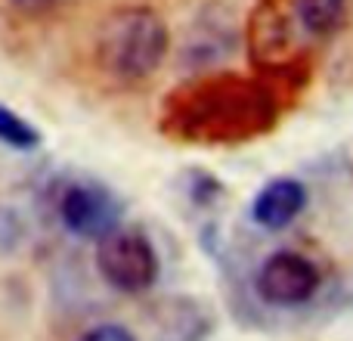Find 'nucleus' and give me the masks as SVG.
<instances>
[{
    "instance_id": "f257e3e1",
    "label": "nucleus",
    "mask_w": 353,
    "mask_h": 341,
    "mask_svg": "<svg viewBox=\"0 0 353 341\" xmlns=\"http://www.w3.org/2000/svg\"><path fill=\"white\" fill-rule=\"evenodd\" d=\"M279 81L261 75H201L161 106V134L189 146H239L267 137L282 118Z\"/></svg>"
},
{
    "instance_id": "f03ea898",
    "label": "nucleus",
    "mask_w": 353,
    "mask_h": 341,
    "mask_svg": "<svg viewBox=\"0 0 353 341\" xmlns=\"http://www.w3.org/2000/svg\"><path fill=\"white\" fill-rule=\"evenodd\" d=\"M97 66L121 84H140L161 68L171 50L165 19L149 6H124L103 19L97 31Z\"/></svg>"
},
{
    "instance_id": "7ed1b4c3",
    "label": "nucleus",
    "mask_w": 353,
    "mask_h": 341,
    "mask_svg": "<svg viewBox=\"0 0 353 341\" xmlns=\"http://www.w3.org/2000/svg\"><path fill=\"white\" fill-rule=\"evenodd\" d=\"M97 270L118 292L143 295L159 282L161 261L146 233L118 224L103 239H97Z\"/></svg>"
},
{
    "instance_id": "20e7f679",
    "label": "nucleus",
    "mask_w": 353,
    "mask_h": 341,
    "mask_svg": "<svg viewBox=\"0 0 353 341\" xmlns=\"http://www.w3.org/2000/svg\"><path fill=\"white\" fill-rule=\"evenodd\" d=\"M59 220L78 239H103L124 217V208L109 186L97 180H74L59 193L56 202Z\"/></svg>"
},
{
    "instance_id": "39448f33",
    "label": "nucleus",
    "mask_w": 353,
    "mask_h": 341,
    "mask_svg": "<svg viewBox=\"0 0 353 341\" xmlns=\"http://www.w3.org/2000/svg\"><path fill=\"white\" fill-rule=\"evenodd\" d=\"M323 286L319 267L301 251H273L257 270V298L270 307H301Z\"/></svg>"
},
{
    "instance_id": "423d86ee",
    "label": "nucleus",
    "mask_w": 353,
    "mask_h": 341,
    "mask_svg": "<svg viewBox=\"0 0 353 341\" xmlns=\"http://www.w3.org/2000/svg\"><path fill=\"white\" fill-rule=\"evenodd\" d=\"M232 50H236V28H232L230 16L223 10H205L189 28L180 62L192 72H201V68L223 62Z\"/></svg>"
},
{
    "instance_id": "0eeeda50",
    "label": "nucleus",
    "mask_w": 353,
    "mask_h": 341,
    "mask_svg": "<svg viewBox=\"0 0 353 341\" xmlns=\"http://www.w3.org/2000/svg\"><path fill=\"white\" fill-rule=\"evenodd\" d=\"M307 208V186L298 177H273L251 199V220L263 230H285Z\"/></svg>"
},
{
    "instance_id": "6e6552de",
    "label": "nucleus",
    "mask_w": 353,
    "mask_h": 341,
    "mask_svg": "<svg viewBox=\"0 0 353 341\" xmlns=\"http://www.w3.org/2000/svg\"><path fill=\"white\" fill-rule=\"evenodd\" d=\"M288 16L301 41H329L347 22L350 0H288Z\"/></svg>"
},
{
    "instance_id": "1a4fd4ad",
    "label": "nucleus",
    "mask_w": 353,
    "mask_h": 341,
    "mask_svg": "<svg viewBox=\"0 0 353 341\" xmlns=\"http://www.w3.org/2000/svg\"><path fill=\"white\" fill-rule=\"evenodd\" d=\"M0 143L28 153V149L41 146V130L31 121H25L19 112H12L6 103H0Z\"/></svg>"
},
{
    "instance_id": "9d476101",
    "label": "nucleus",
    "mask_w": 353,
    "mask_h": 341,
    "mask_svg": "<svg viewBox=\"0 0 353 341\" xmlns=\"http://www.w3.org/2000/svg\"><path fill=\"white\" fill-rule=\"evenodd\" d=\"M81 341H137V335L130 329H124V326H115V323H103L97 326V329L84 332Z\"/></svg>"
},
{
    "instance_id": "9b49d317",
    "label": "nucleus",
    "mask_w": 353,
    "mask_h": 341,
    "mask_svg": "<svg viewBox=\"0 0 353 341\" xmlns=\"http://www.w3.org/2000/svg\"><path fill=\"white\" fill-rule=\"evenodd\" d=\"M53 3L56 0H10V6L16 12H22V16H41V12H47Z\"/></svg>"
}]
</instances>
